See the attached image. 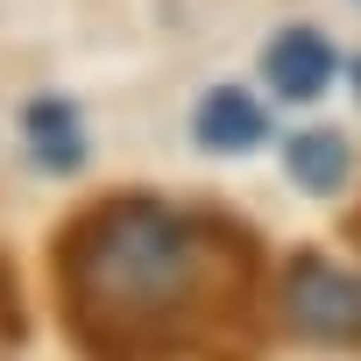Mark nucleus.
Segmentation results:
<instances>
[{
	"label": "nucleus",
	"mask_w": 361,
	"mask_h": 361,
	"mask_svg": "<svg viewBox=\"0 0 361 361\" xmlns=\"http://www.w3.org/2000/svg\"><path fill=\"white\" fill-rule=\"evenodd\" d=\"M57 283L92 361H163L206 283V241L163 199H99L57 234Z\"/></svg>",
	"instance_id": "nucleus-1"
},
{
	"label": "nucleus",
	"mask_w": 361,
	"mask_h": 361,
	"mask_svg": "<svg viewBox=\"0 0 361 361\" xmlns=\"http://www.w3.org/2000/svg\"><path fill=\"white\" fill-rule=\"evenodd\" d=\"M283 319L305 340L326 347H361V276L326 262V255H298L283 276Z\"/></svg>",
	"instance_id": "nucleus-2"
},
{
	"label": "nucleus",
	"mask_w": 361,
	"mask_h": 361,
	"mask_svg": "<svg viewBox=\"0 0 361 361\" xmlns=\"http://www.w3.org/2000/svg\"><path fill=\"white\" fill-rule=\"evenodd\" d=\"M262 71H269V85L283 99H319L340 64H333V43L319 29H276L269 50H262Z\"/></svg>",
	"instance_id": "nucleus-3"
},
{
	"label": "nucleus",
	"mask_w": 361,
	"mask_h": 361,
	"mask_svg": "<svg viewBox=\"0 0 361 361\" xmlns=\"http://www.w3.org/2000/svg\"><path fill=\"white\" fill-rule=\"evenodd\" d=\"M192 135H199V149H213V156H241V149H262L269 121H262V106H255L241 85H213V92L199 99V114H192Z\"/></svg>",
	"instance_id": "nucleus-4"
},
{
	"label": "nucleus",
	"mask_w": 361,
	"mask_h": 361,
	"mask_svg": "<svg viewBox=\"0 0 361 361\" xmlns=\"http://www.w3.org/2000/svg\"><path fill=\"white\" fill-rule=\"evenodd\" d=\"M22 135H29V156L43 163V170H57V177H71L78 163H85V128H78V106L71 99H29V114H22Z\"/></svg>",
	"instance_id": "nucleus-5"
},
{
	"label": "nucleus",
	"mask_w": 361,
	"mask_h": 361,
	"mask_svg": "<svg viewBox=\"0 0 361 361\" xmlns=\"http://www.w3.org/2000/svg\"><path fill=\"white\" fill-rule=\"evenodd\" d=\"M347 163H354V156H347V135H340V128H298V135L283 142V170L298 177L305 192H319V199L347 185Z\"/></svg>",
	"instance_id": "nucleus-6"
},
{
	"label": "nucleus",
	"mask_w": 361,
	"mask_h": 361,
	"mask_svg": "<svg viewBox=\"0 0 361 361\" xmlns=\"http://www.w3.org/2000/svg\"><path fill=\"white\" fill-rule=\"evenodd\" d=\"M354 85H361V64H354Z\"/></svg>",
	"instance_id": "nucleus-7"
},
{
	"label": "nucleus",
	"mask_w": 361,
	"mask_h": 361,
	"mask_svg": "<svg viewBox=\"0 0 361 361\" xmlns=\"http://www.w3.org/2000/svg\"><path fill=\"white\" fill-rule=\"evenodd\" d=\"M354 234H361V220H354Z\"/></svg>",
	"instance_id": "nucleus-8"
}]
</instances>
